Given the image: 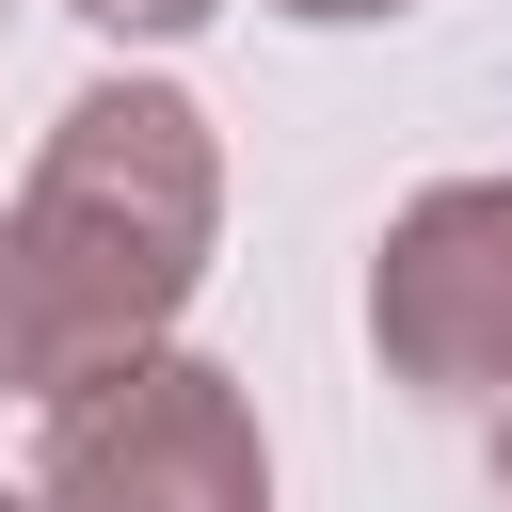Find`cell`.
I'll return each mask as SVG.
<instances>
[{
    "mask_svg": "<svg viewBox=\"0 0 512 512\" xmlns=\"http://www.w3.org/2000/svg\"><path fill=\"white\" fill-rule=\"evenodd\" d=\"M224 240V144L176 80H80L0 208V384L80 400L144 352H176Z\"/></svg>",
    "mask_w": 512,
    "mask_h": 512,
    "instance_id": "1",
    "label": "cell"
},
{
    "mask_svg": "<svg viewBox=\"0 0 512 512\" xmlns=\"http://www.w3.org/2000/svg\"><path fill=\"white\" fill-rule=\"evenodd\" d=\"M32 512H272V432L256 384L208 352H144L80 400H48Z\"/></svg>",
    "mask_w": 512,
    "mask_h": 512,
    "instance_id": "2",
    "label": "cell"
},
{
    "mask_svg": "<svg viewBox=\"0 0 512 512\" xmlns=\"http://www.w3.org/2000/svg\"><path fill=\"white\" fill-rule=\"evenodd\" d=\"M368 352L400 400H512V160L448 176L368 256Z\"/></svg>",
    "mask_w": 512,
    "mask_h": 512,
    "instance_id": "3",
    "label": "cell"
},
{
    "mask_svg": "<svg viewBox=\"0 0 512 512\" xmlns=\"http://www.w3.org/2000/svg\"><path fill=\"white\" fill-rule=\"evenodd\" d=\"M80 32H128V48H176V32H208L224 0H64Z\"/></svg>",
    "mask_w": 512,
    "mask_h": 512,
    "instance_id": "4",
    "label": "cell"
},
{
    "mask_svg": "<svg viewBox=\"0 0 512 512\" xmlns=\"http://www.w3.org/2000/svg\"><path fill=\"white\" fill-rule=\"evenodd\" d=\"M272 16H304V32H384V16H416V0H272Z\"/></svg>",
    "mask_w": 512,
    "mask_h": 512,
    "instance_id": "5",
    "label": "cell"
},
{
    "mask_svg": "<svg viewBox=\"0 0 512 512\" xmlns=\"http://www.w3.org/2000/svg\"><path fill=\"white\" fill-rule=\"evenodd\" d=\"M496 512H512V400H496Z\"/></svg>",
    "mask_w": 512,
    "mask_h": 512,
    "instance_id": "6",
    "label": "cell"
},
{
    "mask_svg": "<svg viewBox=\"0 0 512 512\" xmlns=\"http://www.w3.org/2000/svg\"><path fill=\"white\" fill-rule=\"evenodd\" d=\"M0 512H32V480H0Z\"/></svg>",
    "mask_w": 512,
    "mask_h": 512,
    "instance_id": "7",
    "label": "cell"
}]
</instances>
